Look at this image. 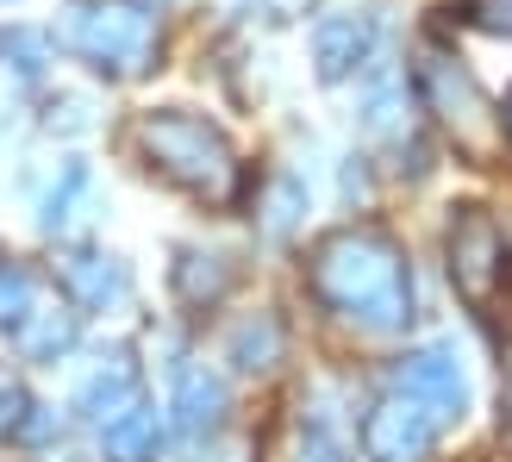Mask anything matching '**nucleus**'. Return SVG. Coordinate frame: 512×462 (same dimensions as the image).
<instances>
[{
    "mask_svg": "<svg viewBox=\"0 0 512 462\" xmlns=\"http://www.w3.org/2000/svg\"><path fill=\"white\" fill-rule=\"evenodd\" d=\"M356 125L369 138H394L406 132V75L394 63H369L363 94H356Z\"/></svg>",
    "mask_w": 512,
    "mask_h": 462,
    "instance_id": "10",
    "label": "nucleus"
},
{
    "mask_svg": "<svg viewBox=\"0 0 512 462\" xmlns=\"http://www.w3.org/2000/svg\"><path fill=\"white\" fill-rule=\"evenodd\" d=\"M419 94H425V107L444 119V132L469 150V157H488V150L506 138L500 132V113H488V100H481L475 88V75L444 57V50H431V57L419 63Z\"/></svg>",
    "mask_w": 512,
    "mask_h": 462,
    "instance_id": "4",
    "label": "nucleus"
},
{
    "mask_svg": "<svg viewBox=\"0 0 512 462\" xmlns=\"http://www.w3.org/2000/svg\"><path fill=\"white\" fill-rule=\"evenodd\" d=\"M32 413L38 406H32V394H25V381L13 369H0V438H7V431H25Z\"/></svg>",
    "mask_w": 512,
    "mask_h": 462,
    "instance_id": "21",
    "label": "nucleus"
},
{
    "mask_svg": "<svg viewBox=\"0 0 512 462\" xmlns=\"http://www.w3.org/2000/svg\"><path fill=\"white\" fill-rule=\"evenodd\" d=\"M232 363H238V369H250V375L281 363V325H275L269 313H256V319L232 325Z\"/></svg>",
    "mask_w": 512,
    "mask_h": 462,
    "instance_id": "15",
    "label": "nucleus"
},
{
    "mask_svg": "<svg viewBox=\"0 0 512 462\" xmlns=\"http://www.w3.org/2000/svg\"><path fill=\"white\" fill-rule=\"evenodd\" d=\"M32 275H25L19 263H0V331H19L25 319H32Z\"/></svg>",
    "mask_w": 512,
    "mask_h": 462,
    "instance_id": "17",
    "label": "nucleus"
},
{
    "mask_svg": "<svg viewBox=\"0 0 512 462\" xmlns=\"http://www.w3.org/2000/svg\"><path fill=\"white\" fill-rule=\"evenodd\" d=\"M125 406H138V369L125 363V356H113V363H100L82 388H75V413H88V419H119Z\"/></svg>",
    "mask_w": 512,
    "mask_h": 462,
    "instance_id": "11",
    "label": "nucleus"
},
{
    "mask_svg": "<svg viewBox=\"0 0 512 462\" xmlns=\"http://www.w3.org/2000/svg\"><path fill=\"white\" fill-rule=\"evenodd\" d=\"M313 288L331 313L363 331H400L413 319V275L394 238L381 231H331L313 256Z\"/></svg>",
    "mask_w": 512,
    "mask_h": 462,
    "instance_id": "1",
    "label": "nucleus"
},
{
    "mask_svg": "<svg viewBox=\"0 0 512 462\" xmlns=\"http://www.w3.org/2000/svg\"><path fill=\"white\" fill-rule=\"evenodd\" d=\"M13 338H19V350L32 356V363H57V356L75 344V313L69 306H32V319H25Z\"/></svg>",
    "mask_w": 512,
    "mask_h": 462,
    "instance_id": "14",
    "label": "nucleus"
},
{
    "mask_svg": "<svg viewBox=\"0 0 512 462\" xmlns=\"http://www.w3.org/2000/svg\"><path fill=\"white\" fill-rule=\"evenodd\" d=\"M450 281L469 306H488L506 281V231L494 225V213L481 207H456L450 219Z\"/></svg>",
    "mask_w": 512,
    "mask_h": 462,
    "instance_id": "5",
    "label": "nucleus"
},
{
    "mask_svg": "<svg viewBox=\"0 0 512 462\" xmlns=\"http://www.w3.org/2000/svg\"><path fill=\"white\" fill-rule=\"evenodd\" d=\"M57 275H63V288L82 300V306H113V300H125V269L113 263V256H100V250L63 256Z\"/></svg>",
    "mask_w": 512,
    "mask_h": 462,
    "instance_id": "12",
    "label": "nucleus"
},
{
    "mask_svg": "<svg viewBox=\"0 0 512 462\" xmlns=\"http://www.w3.org/2000/svg\"><path fill=\"white\" fill-rule=\"evenodd\" d=\"M82 194H88V169L69 163V169H63V188L44 200V231H63V225L75 219V200H82Z\"/></svg>",
    "mask_w": 512,
    "mask_h": 462,
    "instance_id": "20",
    "label": "nucleus"
},
{
    "mask_svg": "<svg viewBox=\"0 0 512 462\" xmlns=\"http://www.w3.org/2000/svg\"><path fill=\"white\" fill-rule=\"evenodd\" d=\"M431 444H438V419L425 413L419 400H375L369 406V419H363V450L369 462H425Z\"/></svg>",
    "mask_w": 512,
    "mask_h": 462,
    "instance_id": "7",
    "label": "nucleus"
},
{
    "mask_svg": "<svg viewBox=\"0 0 512 462\" xmlns=\"http://www.w3.org/2000/svg\"><path fill=\"white\" fill-rule=\"evenodd\" d=\"M225 288H232V269H225L219 256H200V250H188L182 263H175V294H182L188 306H207V300H219Z\"/></svg>",
    "mask_w": 512,
    "mask_h": 462,
    "instance_id": "16",
    "label": "nucleus"
},
{
    "mask_svg": "<svg viewBox=\"0 0 512 462\" xmlns=\"http://www.w3.org/2000/svg\"><path fill=\"white\" fill-rule=\"evenodd\" d=\"M0 57H7L19 75H44V63H50V38H44V32H25V25H13V32L0 38Z\"/></svg>",
    "mask_w": 512,
    "mask_h": 462,
    "instance_id": "19",
    "label": "nucleus"
},
{
    "mask_svg": "<svg viewBox=\"0 0 512 462\" xmlns=\"http://www.w3.org/2000/svg\"><path fill=\"white\" fill-rule=\"evenodd\" d=\"M300 213H306V188L294 182V175H275V188H269V213H263L269 238H288V231L300 225Z\"/></svg>",
    "mask_w": 512,
    "mask_h": 462,
    "instance_id": "18",
    "label": "nucleus"
},
{
    "mask_svg": "<svg viewBox=\"0 0 512 462\" xmlns=\"http://www.w3.org/2000/svg\"><path fill=\"white\" fill-rule=\"evenodd\" d=\"M313 63H319V82H344V75L369 69L375 63V19H363V13H331V19H319Z\"/></svg>",
    "mask_w": 512,
    "mask_h": 462,
    "instance_id": "8",
    "label": "nucleus"
},
{
    "mask_svg": "<svg viewBox=\"0 0 512 462\" xmlns=\"http://www.w3.org/2000/svg\"><path fill=\"white\" fill-rule=\"evenodd\" d=\"M300 462H344V456H338V444H331L325 431L313 425V431H306V450H300Z\"/></svg>",
    "mask_w": 512,
    "mask_h": 462,
    "instance_id": "23",
    "label": "nucleus"
},
{
    "mask_svg": "<svg viewBox=\"0 0 512 462\" xmlns=\"http://www.w3.org/2000/svg\"><path fill=\"white\" fill-rule=\"evenodd\" d=\"M394 388L406 400H419L431 419H456L469 406V381H463V356L450 344H419L394 363Z\"/></svg>",
    "mask_w": 512,
    "mask_h": 462,
    "instance_id": "6",
    "label": "nucleus"
},
{
    "mask_svg": "<svg viewBox=\"0 0 512 462\" xmlns=\"http://www.w3.org/2000/svg\"><path fill=\"white\" fill-rule=\"evenodd\" d=\"M138 144H144V157L163 182L188 188L207 207H225L244 188V169L232 157V144H225V132L207 119H194V113H150L138 125Z\"/></svg>",
    "mask_w": 512,
    "mask_h": 462,
    "instance_id": "2",
    "label": "nucleus"
},
{
    "mask_svg": "<svg viewBox=\"0 0 512 462\" xmlns=\"http://www.w3.org/2000/svg\"><path fill=\"white\" fill-rule=\"evenodd\" d=\"M475 25L481 32H494V38H512V0H475Z\"/></svg>",
    "mask_w": 512,
    "mask_h": 462,
    "instance_id": "22",
    "label": "nucleus"
},
{
    "mask_svg": "<svg viewBox=\"0 0 512 462\" xmlns=\"http://www.w3.org/2000/svg\"><path fill=\"white\" fill-rule=\"evenodd\" d=\"M500 132L512 138V88H506V107H500Z\"/></svg>",
    "mask_w": 512,
    "mask_h": 462,
    "instance_id": "24",
    "label": "nucleus"
},
{
    "mask_svg": "<svg viewBox=\"0 0 512 462\" xmlns=\"http://www.w3.org/2000/svg\"><path fill=\"white\" fill-rule=\"evenodd\" d=\"M69 44L100 75H144L157 63V19L125 7V0H75L69 7Z\"/></svg>",
    "mask_w": 512,
    "mask_h": 462,
    "instance_id": "3",
    "label": "nucleus"
},
{
    "mask_svg": "<svg viewBox=\"0 0 512 462\" xmlns=\"http://www.w3.org/2000/svg\"><path fill=\"white\" fill-rule=\"evenodd\" d=\"M157 438H163V425L138 400V406H125L119 419L100 425V456H107V462H150V456H157Z\"/></svg>",
    "mask_w": 512,
    "mask_h": 462,
    "instance_id": "13",
    "label": "nucleus"
},
{
    "mask_svg": "<svg viewBox=\"0 0 512 462\" xmlns=\"http://www.w3.org/2000/svg\"><path fill=\"white\" fill-rule=\"evenodd\" d=\"M169 413H175V431H182L188 444L213 438L219 419H225V381H219L207 363H188L182 375H175V400H169Z\"/></svg>",
    "mask_w": 512,
    "mask_h": 462,
    "instance_id": "9",
    "label": "nucleus"
}]
</instances>
